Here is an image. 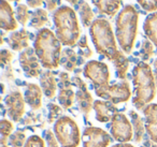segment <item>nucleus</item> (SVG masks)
Here are the masks:
<instances>
[{"instance_id": "nucleus-36", "label": "nucleus", "mask_w": 157, "mask_h": 147, "mask_svg": "<svg viewBox=\"0 0 157 147\" xmlns=\"http://www.w3.org/2000/svg\"><path fill=\"white\" fill-rule=\"evenodd\" d=\"M44 138L46 141L48 147H60V144L55 136L54 131H52V130H46L44 133Z\"/></svg>"}, {"instance_id": "nucleus-5", "label": "nucleus", "mask_w": 157, "mask_h": 147, "mask_svg": "<svg viewBox=\"0 0 157 147\" xmlns=\"http://www.w3.org/2000/svg\"><path fill=\"white\" fill-rule=\"evenodd\" d=\"M90 35L96 52L103 58L113 61L121 51L117 48L116 37L110 22L105 18H97L90 27Z\"/></svg>"}, {"instance_id": "nucleus-34", "label": "nucleus", "mask_w": 157, "mask_h": 147, "mask_svg": "<svg viewBox=\"0 0 157 147\" xmlns=\"http://www.w3.org/2000/svg\"><path fill=\"white\" fill-rule=\"evenodd\" d=\"M137 2L145 12H157V0H137Z\"/></svg>"}, {"instance_id": "nucleus-8", "label": "nucleus", "mask_w": 157, "mask_h": 147, "mask_svg": "<svg viewBox=\"0 0 157 147\" xmlns=\"http://www.w3.org/2000/svg\"><path fill=\"white\" fill-rule=\"evenodd\" d=\"M83 75L92 82L94 89L101 88L109 85L110 71L108 65L98 60H90L85 63Z\"/></svg>"}, {"instance_id": "nucleus-6", "label": "nucleus", "mask_w": 157, "mask_h": 147, "mask_svg": "<svg viewBox=\"0 0 157 147\" xmlns=\"http://www.w3.org/2000/svg\"><path fill=\"white\" fill-rule=\"evenodd\" d=\"M53 131L61 147H78L82 140L78 123L67 115L61 116L54 123Z\"/></svg>"}, {"instance_id": "nucleus-3", "label": "nucleus", "mask_w": 157, "mask_h": 147, "mask_svg": "<svg viewBox=\"0 0 157 147\" xmlns=\"http://www.w3.org/2000/svg\"><path fill=\"white\" fill-rule=\"evenodd\" d=\"M139 12L133 6L127 5L121 10L115 21V37L121 50L129 55L132 52L138 35Z\"/></svg>"}, {"instance_id": "nucleus-20", "label": "nucleus", "mask_w": 157, "mask_h": 147, "mask_svg": "<svg viewBox=\"0 0 157 147\" xmlns=\"http://www.w3.org/2000/svg\"><path fill=\"white\" fill-rule=\"evenodd\" d=\"M40 85L42 91L48 99H54L56 96L58 83L55 77V73L52 71H43L40 76Z\"/></svg>"}, {"instance_id": "nucleus-29", "label": "nucleus", "mask_w": 157, "mask_h": 147, "mask_svg": "<svg viewBox=\"0 0 157 147\" xmlns=\"http://www.w3.org/2000/svg\"><path fill=\"white\" fill-rule=\"evenodd\" d=\"M155 54L154 50V44L150 41L148 39H144L141 43V47H140V52L138 53V56L141 58L142 61L146 62L148 61Z\"/></svg>"}, {"instance_id": "nucleus-33", "label": "nucleus", "mask_w": 157, "mask_h": 147, "mask_svg": "<svg viewBox=\"0 0 157 147\" xmlns=\"http://www.w3.org/2000/svg\"><path fill=\"white\" fill-rule=\"evenodd\" d=\"M48 106V111H50L48 117V123H55L61 117V113H63V108L60 105H57L55 103H50Z\"/></svg>"}, {"instance_id": "nucleus-45", "label": "nucleus", "mask_w": 157, "mask_h": 147, "mask_svg": "<svg viewBox=\"0 0 157 147\" xmlns=\"http://www.w3.org/2000/svg\"><path fill=\"white\" fill-rule=\"evenodd\" d=\"M8 1H9V2L10 1H13V2H20L21 0H8Z\"/></svg>"}, {"instance_id": "nucleus-39", "label": "nucleus", "mask_w": 157, "mask_h": 147, "mask_svg": "<svg viewBox=\"0 0 157 147\" xmlns=\"http://www.w3.org/2000/svg\"><path fill=\"white\" fill-rule=\"evenodd\" d=\"M44 1H45V0H26L28 8H33V9L41 7V6L43 5Z\"/></svg>"}, {"instance_id": "nucleus-22", "label": "nucleus", "mask_w": 157, "mask_h": 147, "mask_svg": "<svg viewBox=\"0 0 157 147\" xmlns=\"http://www.w3.org/2000/svg\"><path fill=\"white\" fill-rule=\"evenodd\" d=\"M60 66L67 72H74L80 66V56L72 48H63L60 56Z\"/></svg>"}, {"instance_id": "nucleus-10", "label": "nucleus", "mask_w": 157, "mask_h": 147, "mask_svg": "<svg viewBox=\"0 0 157 147\" xmlns=\"http://www.w3.org/2000/svg\"><path fill=\"white\" fill-rule=\"evenodd\" d=\"M71 81L73 86L78 88L75 92V101L78 104V111L84 115L85 120H87L90 111L94 110V98L88 90L86 83L81 78L80 74H75L71 78Z\"/></svg>"}, {"instance_id": "nucleus-26", "label": "nucleus", "mask_w": 157, "mask_h": 147, "mask_svg": "<svg viewBox=\"0 0 157 147\" xmlns=\"http://www.w3.org/2000/svg\"><path fill=\"white\" fill-rule=\"evenodd\" d=\"M112 62H113L114 68H115L117 77L122 81H126L129 69V59L126 57L125 53L123 51H121L120 54L117 55V57Z\"/></svg>"}, {"instance_id": "nucleus-2", "label": "nucleus", "mask_w": 157, "mask_h": 147, "mask_svg": "<svg viewBox=\"0 0 157 147\" xmlns=\"http://www.w3.org/2000/svg\"><path fill=\"white\" fill-rule=\"evenodd\" d=\"M63 44L54 32L48 28H42L33 40V48L44 69L55 70L60 65Z\"/></svg>"}, {"instance_id": "nucleus-9", "label": "nucleus", "mask_w": 157, "mask_h": 147, "mask_svg": "<svg viewBox=\"0 0 157 147\" xmlns=\"http://www.w3.org/2000/svg\"><path fill=\"white\" fill-rule=\"evenodd\" d=\"M110 132L113 141L118 143H128L133 140V129L131 121L123 113H116L111 119Z\"/></svg>"}, {"instance_id": "nucleus-7", "label": "nucleus", "mask_w": 157, "mask_h": 147, "mask_svg": "<svg viewBox=\"0 0 157 147\" xmlns=\"http://www.w3.org/2000/svg\"><path fill=\"white\" fill-rule=\"evenodd\" d=\"M95 93L97 97L111 102L115 105L129 101L132 95L128 81H122L121 83L112 85L109 84L108 86L97 88L95 89Z\"/></svg>"}, {"instance_id": "nucleus-15", "label": "nucleus", "mask_w": 157, "mask_h": 147, "mask_svg": "<svg viewBox=\"0 0 157 147\" xmlns=\"http://www.w3.org/2000/svg\"><path fill=\"white\" fill-rule=\"evenodd\" d=\"M145 118V130L148 138L157 145V104L150 103L142 110Z\"/></svg>"}, {"instance_id": "nucleus-31", "label": "nucleus", "mask_w": 157, "mask_h": 147, "mask_svg": "<svg viewBox=\"0 0 157 147\" xmlns=\"http://www.w3.org/2000/svg\"><path fill=\"white\" fill-rule=\"evenodd\" d=\"M76 46L78 47V54L81 58L88 59L93 56V51H92V48L90 47V45H88V40L86 36H82V37L80 38Z\"/></svg>"}, {"instance_id": "nucleus-16", "label": "nucleus", "mask_w": 157, "mask_h": 147, "mask_svg": "<svg viewBox=\"0 0 157 147\" xmlns=\"http://www.w3.org/2000/svg\"><path fill=\"white\" fill-rule=\"evenodd\" d=\"M94 111L96 113V120L101 123L111 121L112 117L116 113H120V110L115 104L105 100H95Z\"/></svg>"}, {"instance_id": "nucleus-43", "label": "nucleus", "mask_w": 157, "mask_h": 147, "mask_svg": "<svg viewBox=\"0 0 157 147\" xmlns=\"http://www.w3.org/2000/svg\"><path fill=\"white\" fill-rule=\"evenodd\" d=\"M112 147H135V146L129 144V143H118V144L113 145Z\"/></svg>"}, {"instance_id": "nucleus-27", "label": "nucleus", "mask_w": 157, "mask_h": 147, "mask_svg": "<svg viewBox=\"0 0 157 147\" xmlns=\"http://www.w3.org/2000/svg\"><path fill=\"white\" fill-rule=\"evenodd\" d=\"M48 23V11L44 9H37L31 13L30 16V27L35 29H42Z\"/></svg>"}, {"instance_id": "nucleus-18", "label": "nucleus", "mask_w": 157, "mask_h": 147, "mask_svg": "<svg viewBox=\"0 0 157 147\" xmlns=\"http://www.w3.org/2000/svg\"><path fill=\"white\" fill-rule=\"evenodd\" d=\"M42 88L35 83H26L25 84L24 98L26 103L31 107L33 111H38L42 106V96H43Z\"/></svg>"}, {"instance_id": "nucleus-19", "label": "nucleus", "mask_w": 157, "mask_h": 147, "mask_svg": "<svg viewBox=\"0 0 157 147\" xmlns=\"http://www.w3.org/2000/svg\"><path fill=\"white\" fill-rule=\"evenodd\" d=\"M31 36L33 35L24 28L17 31H13L7 39L8 45L14 52H23L29 47V40Z\"/></svg>"}, {"instance_id": "nucleus-44", "label": "nucleus", "mask_w": 157, "mask_h": 147, "mask_svg": "<svg viewBox=\"0 0 157 147\" xmlns=\"http://www.w3.org/2000/svg\"><path fill=\"white\" fill-rule=\"evenodd\" d=\"M66 1H67V2H69L71 6H75V7H76V5L78 3V1H80V0H66Z\"/></svg>"}, {"instance_id": "nucleus-41", "label": "nucleus", "mask_w": 157, "mask_h": 147, "mask_svg": "<svg viewBox=\"0 0 157 147\" xmlns=\"http://www.w3.org/2000/svg\"><path fill=\"white\" fill-rule=\"evenodd\" d=\"M143 147H157V145L155 143H153L152 141L148 138V140H145L143 143Z\"/></svg>"}, {"instance_id": "nucleus-40", "label": "nucleus", "mask_w": 157, "mask_h": 147, "mask_svg": "<svg viewBox=\"0 0 157 147\" xmlns=\"http://www.w3.org/2000/svg\"><path fill=\"white\" fill-rule=\"evenodd\" d=\"M2 77H7L8 81H13L14 80V73H13V69H12L11 66H8L7 69H6V71L3 72V75Z\"/></svg>"}, {"instance_id": "nucleus-37", "label": "nucleus", "mask_w": 157, "mask_h": 147, "mask_svg": "<svg viewBox=\"0 0 157 147\" xmlns=\"http://www.w3.org/2000/svg\"><path fill=\"white\" fill-rule=\"evenodd\" d=\"M13 59V53L10 52L7 48H3L0 52V62H1V68H5L6 66H9L10 62Z\"/></svg>"}, {"instance_id": "nucleus-42", "label": "nucleus", "mask_w": 157, "mask_h": 147, "mask_svg": "<svg viewBox=\"0 0 157 147\" xmlns=\"http://www.w3.org/2000/svg\"><path fill=\"white\" fill-rule=\"evenodd\" d=\"M153 67H154V71H153V73H154L155 83H156V86H157V58L155 59L154 62H153Z\"/></svg>"}, {"instance_id": "nucleus-4", "label": "nucleus", "mask_w": 157, "mask_h": 147, "mask_svg": "<svg viewBox=\"0 0 157 147\" xmlns=\"http://www.w3.org/2000/svg\"><path fill=\"white\" fill-rule=\"evenodd\" d=\"M53 22L55 25V35L60 43L67 47H73L81 38V29L78 16L72 8L60 6L53 13Z\"/></svg>"}, {"instance_id": "nucleus-46", "label": "nucleus", "mask_w": 157, "mask_h": 147, "mask_svg": "<svg viewBox=\"0 0 157 147\" xmlns=\"http://www.w3.org/2000/svg\"><path fill=\"white\" fill-rule=\"evenodd\" d=\"M0 147H9V145H3V146H0Z\"/></svg>"}, {"instance_id": "nucleus-17", "label": "nucleus", "mask_w": 157, "mask_h": 147, "mask_svg": "<svg viewBox=\"0 0 157 147\" xmlns=\"http://www.w3.org/2000/svg\"><path fill=\"white\" fill-rule=\"evenodd\" d=\"M14 12L8 0L0 1V27L5 31H14L17 29L18 23L14 17Z\"/></svg>"}, {"instance_id": "nucleus-35", "label": "nucleus", "mask_w": 157, "mask_h": 147, "mask_svg": "<svg viewBox=\"0 0 157 147\" xmlns=\"http://www.w3.org/2000/svg\"><path fill=\"white\" fill-rule=\"evenodd\" d=\"M24 147H45V142L39 135H31L27 138Z\"/></svg>"}, {"instance_id": "nucleus-38", "label": "nucleus", "mask_w": 157, "mask_h": 147, "mask_svg": "<svg viewBox=\"0 0 157 147\" xmlns=\"http://www.w3.org/2000/svg\"><path fill=\"white\" fill-rule=\"evenodd\" d=\"M44 3H45V7L48 11L55 12L58 9L59 5L61 3V0H45Z\"/></svg>"}, {"instance_id": "nucleus-12", "label": "nucleus", "mask_w": 157, "mask_h": 147, "mask_svg": "<svg viewBox=\"0 0 157 147\" xmlns=\"http://www.w3.org/2000/svg\"><path fill=\"white\" fill-rule=\"evenodd\" d=\"M5 104L7 106V115L10 120L13 123H18L25 114V98L21 90H12L5 98Z\"/></svg>"}, {"instance_id": "nucleus-14", "label": "nucleus", "mask_w": 157, "mask_h": 147, "mask_svg": "<svg viewBox=\"0 0 157 147\" xmlns=\"http://www.w3.org/2000/svg\"><path fill=\"white\" fill-rule=\"evenodd\" d=\"M58 102L65 111H68L75 100V92L73 91V84L68 72H60L58 80Z\"/></svg>"}, {"instance_id": "nucleus-30", "label": "nucleus", "mask_w": 157, "mask_h": 147, "mask_svg": "<svg viewBox=\"0 0 157 147\" xmlns=\"http://www.w3.org/2000/svg\"><path fill=\"white\" fill-rule=\"evenodd\" d=\"M31 13L28 10V6L23 5V3H18L16 5L15 9V17L17 23H20L22 26H26L28 21L30 20Z\"/></svg>"}, {"instance_id": "nucleus-28", "label": "nucleus", "mask_w": 157, "mask_h": 147, "mask_svg": "<svg viewBox=\"0 0 157 147\" xmlns=\"http://www.w3.org/2000/svg\"><path fill=\"white\" fill-rule=\"evenodd\" d=\"M14 130V126L12 120L2 118L0 121V135H1V141H0V146L8 145L9 138L12 135V132Z\"/></svg>"}, {"instance_id": "nucleus-24", "label": "nucleus", "mask_w": 157, "mask_h": 147, "mask_svg": "<svg viewBox=\"0 0 157 147\" xmlns=\"http://www.w3.org/2000/svg\"><path fill=\"white\" fill-rule=\"evenodd\" d=\"M143 30L146 38L155 45L157 52V12L150 14L143 23Z\"/></svg>"}, {"instance_id": "nucleus-21", "label": "nucleus", "mask_w": 157, "mask_h": 147, "mask_svg": "<svg viewBox=\"0 0 157 147\" xmlns=\"http://www.w3.org/2000/svg\"><path fill=\"white\" fill-rule=\"evenodd\" d=\"M123 0H93V5L101 15L114 17L120 11Z\"/></svg>"}, {"instance_id": "nucleus-23", "label": "nucleus", "mask_w": 157, "mask_h": 147, "mask_svg": "<svg viewBox=\"0 0 157 147\" xmlns=\"http://www.w3.org/2000/svg\"><path fill=\"white\" fill-rule=\"evenodd\" d=\"M129 117H130V121L133 129V141L136 143H141L146 131L145 123L143 121L142 117L133 110L129 111Z\"/></svg>"}, {"instance_id": "nucleus-11", "label": "nucleus", "mask_w": 157, "mask_h": 147, "mask_svg": "<svg viewBox=\"0 0 157 147\" xmlns=\"http://www.w3.org/2000/svg\"><path fill=\"white\" fill-rule=\"evenodd\" d=\"M112 141V136L98 127H86L82 133L83 147H109Z\"/></svg>"}, {"instance_id": "nucleus-13", "label": "nucleus", "mask_w": 157, "mask_h": 147, "mask_svg": "<svg viewBox=\"0 0 157 147\" xmlns=\"http://www.w3.org/2000/svg\"><path fill=\"white\" fill-rule=\"evenodd\" d=\"M18 61H20L21 68L23 69L27 77L36 78L41 76V62L36 55L35 48L28 47L21 52L20 56H18Z\"/></svg>"}, {"instance_id": "nucleus-32", "label": "nucleus", "mask_w": 157, "mask_h": 147, "mask_svg": "<svg viewBox=\"0 0 157 147\" xmlns=\"http://www.w3.org/2000/svg\"><path fill=\"white\" fill-rule=\"evenodd\" d=\"M26 141V133L23 131H15L9 138L8 145L11 147H24Z\"/></svg>"}, {"instance_id": "nucleus-25", "label": "nucleus", "mask_w": 157, "mask_h": 147, "mask_svg": "<svg viewBox=\"0 0 157 147\" xmlns=\"http://www.w3.org/2000/svg\"><path fill=\"white\" fill-rule=\"evenodd\" d=\"M76 10H78V13L80 15V20L81 23L85 28L92 26V24L94 23L95 18V13L93 12L90 6L86 2L85 0H80L78 3L76 5Z\"/></svg>"}, {"instance_id": "nucleus-1", "label": "nucleus", "mask_w": 157, "mask_h": 147, "mask_svg": "<svg viewBox=\"0 0 157 147\" xmlns=\"http://www.w3.org/2000/svg\"><path fill=\"white\" fill-rule=\"evenodd\" d=\"M133 96L132 104L138 111H142L152 103L157 93V86L153 70L147 62L140 61L132 70Z\"/></svg>"}]
</instances>
